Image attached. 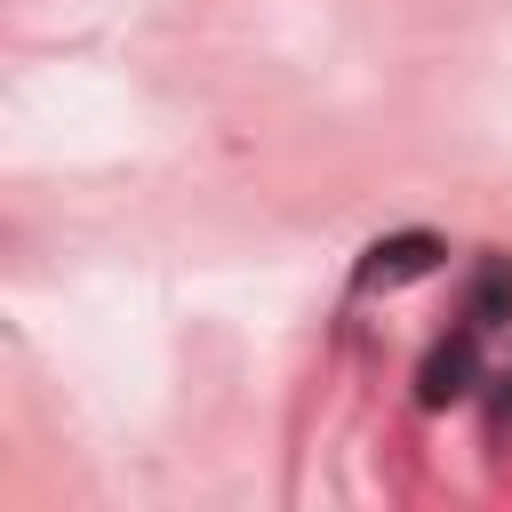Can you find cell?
<instances>
[{"instance_id":"6da1fadb","label":"cell","mask_w":512,"mask_h":512,"mask_svg":"<svg viewBox=\"0 0 512 512\" xmlns=\"http://www.w3.org/2000/svg\"><path fill=\"white\" fill-rule=\"evenodd\" d=\"M440 256H448V240H440V232H384V240H368V256L352 264V288H360V296L408 288V280L440 272Z\"/></svg>"},{"instance_id":"277c9868","label":"cell","mask_w":512,"mask_h":512,"mask_svg":"<svg viewBox=\"0 0 512 512\" xmlns=\"http://www.w3.org/2000/svg\"><path fill=\"white\" fill-rule=\"evenodd\" d=\"M496 432H512V368L496 376Z\"/></svg>"},{"instance_id":"7a4b0ae2","label":"cell","mask_w":512,"mask_h":512,"mask_svg":"<svg viewBox=\"0 0 512 512\" xmlns=\"http://www.w3.org/2000/svg\"><path fill=\"white\" fill-rule=\"evenodd\" d=\"M472 384H480V328L464 320V328H456L448 344H432V352H424L416 400H424V408H456V400H464Z\"/></svg>"},{"instance_id":"3957f363","label":"cell","mask_w":512,"mask_h":512,"mask_svg":"<svg viewBox=\"0 0 512 512\" xmlns=\"http://www.w3.org/2000/svg\"><path fill=\"white\" fill-rule=\"evenodd\" d=\"M464 320H472L480 336L512 320V264H504V256H488V264L472 272V296H464Z\"/></svg>"}]
</instances>
